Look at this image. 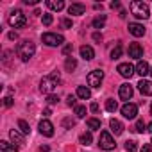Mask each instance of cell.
Listing matches in <instances>:
<instances>
[{
  "label": "cell",
  "instance_id": "1",
  "mask_svg": "<svg viewBox=\"0 0 152 152\" xmlns=\"http://www.w3.org/2000/svg\"><path fill=\"white\" fill-rule=\"evenodd\" d=\"M61 83V75L57 72H52L48 77H43L41 83H39V91L45 93V95H52V90Z\"/></svg>",
  "mask_w": 152,
  "mask_h": 152
},
{
  "label": "cell",
  "instance_id": "2",
  "mask_svg": "<svg viewBox=\"0 0 152 152\" xmlns=\"http://www.w3.org/2000/svg\"><path fill=\"white\" fill-rule=\"evenodd\" d=\"M34 52H36V47H34V43L29 41V39H23V41L18 43V47H16V54H18V57H20L22 61H29V59L34 56Z\"/></svg>",
  "mask_w": 152,
  "mask_h": 152
},
{
  "label": "cell",
  "instance_id": "3",
  "mask_svg": "<svg viewBox=\"0 0 152 152\" xmlns=\"http://www.w3.org/2000/svg\"><path fill=\"white\" fill-rule=\"evenodd\" d=\"M131 13L140 18V20H147L150 16V9L145 2H141V0H132L131 2Z\"/></svg>",
  "mask_w": 152,
  "mask_h": 152
},
{
  "label": "cell",
  "instance_id": "4",
  "mask_svg": "<svg viewBox=\"0 0 152 152\" xmlns=\"http://www.w3.org/2000/svg\"><path fill=\"white\" fill-rule=\"evenodd\" d=\"M7 22H9L11 27H15V29H22V27H25V23H27V16H25V13H23L22 9H15V11L9 13Z\"/></svg>",
  "mask_w": 152,
  "mask_h": 152
},
{
  "label": "cell",
  "instance_id": "5",
  "mask_svg": "<svg viewBox=\"0 0 152 152\" xmlns=\"http://www.w3.org/2000/svg\"><path fill=\"white\" fill-rule=\"evenodd\" d=\"M41 41L48 47H59L64 43V38H63V34H57V32H45L41 36Z\"/></svg>",
  "mask_w": 152,
  "mask_h": 152
},
{
  "label": "cell",
  "instance_id": "6",
  "mask_svg": "<svg viewBox=\"0 0 152 152\" xmlns=\"http://www.w3.org/2000/svg\"><path fill=\"white\" fill-rule=\"evenodd\" d=\"M99 147H100L102 150H113V148L116 147L113 136H111L107 131H102V132H100V136H99Z\"/></svg>",
  "mask_w": 152,
  "mask_h": 152
},
{
  "label": "cell",
  "instance_id": "7",
  "mask_svg": "<svg viewBox=\"0 0 152 152\" xmlns=\"http://www.w3.org/2000/svg\"><path fill=\"white\" fill-rule=\"evenodd\" d=\"M102 81H104V72H102V70H93V72H90V75H88V86H91V88H100Z\"/></svg>",
  "mask_w": 152,
  "mask_h": 152
},
{
  "label": "cell",
  "instance_id": "8",
  "mask_svg": "<svg viewBox=\"0 0 152 152\" xmlns=\"http://www.w3.org/2000/svg\"><path fill=\"white\" fill-rule=\"evenodd\" d=\"M122 115H124L127 120L136 118V115H138V106H136V104H131V102L124 104V106H122Z\"/></svg>",
  "mask_w": 152,
  "mask_h": 152
},
{
  "label": "cell",
  "instance_id": "9",
  "mask_svg": "<svg viewBox=\"0 0 152 152\" xmlns=\"http://www.w3.org/2000/svg\"><path fill=\"white\" fill-rule=\"evenodd\" d=\"M116 70H118V73L122 75V77H125V79H131V77H132V73H134V70H136V68H134L132 64H129V63H120Z\"/></svg>",
  "mask_w": 152,
  "mask_h": 152
},
{
  "label": "cell",
  "instance_id": "10",
  "mask_svg": "<svg viewBox=\"0 0 152 152\" xmlns=\"http://www.w3.org/2000/svg\"><path fill=\"white\" fill-rule=\"evenodd\" d=\"M38 129H39V132H41L43 136H47V138L54 136V125H52V122H48V120H41L39 125H38Z\"/></svg>",
  "mask_w": 152,
  "mask_h": 152
},
{
  "label": "cell",
  "instance_id": "11",
  "mask_svg": "<svg viewBox=\"0 0 152 152\" xmlns=\"http://www.w3.org/2000/svg\"><path fill=\"white\" fill-rule=\"evenodd\" d=\"M127 52H129V57H132V59H140V57L143 56V47H141L140 43H131Z\"/></svg>",
  "mask_w": 152,
  "mask_h": 152
},
{
  "label": "cell",
  "instance_id": "12",
  "mask_svg": "<svg viewBox=\"0 0 152 152\" xmlns=\"http://www.w3.org/2000/svg\"><path fill=\"white\" fill-rule=\"evenodd\" d=\"M129 32H131L132 36H136V38H141V36L145 34V27H143L141 23L132 22V23H129Z\"/></svg>",
  "mask_w": 152,
  "mask_h": 152
},
{
  "label": "cell",
  "instance_id": "13",
  "mask_svg": "<svg viewBox=\"0 0 152 152\" xmlns=\"http://www.w3.org/2000/svg\"><path fill=\"white\" fill-rule=\"evenodd\" d=\"M118 95H120L122 100H131V97H132V86L131 84H122L120 90H118Z\"/></svg>",
  "mask_w": 152,
  "mask_h": 152
},
{
  "label": "cell",
  "instance_id": "14",
  "mask_svg": "<svg viewBox=\"0 0 152 152\" xmlns=\"http://www.w3.org/2000/svg\"><path fill=\"white\" fill-rule=\"evenodd\" d=\"M84 13H86L84 4H72L68 7V15H72V16H79V15H84Z\"/></svg>",
  "mask_w": 152,
  "mask_h": 152
},
{
  "label": "cell",
  "instance_id": "15",
  "mask_svg": "<svg viewBox=\"0 0 152 152\" xmlns=\"http://www.w3.org/2000/svg\"><path fill=\"white\" fill-rule=\"evenodd\" d=\"M138 90L141 91V95H152V81L141 79V81L138 83Z\"/></svg>",
  "mask_w": 152,
  "mask_h": 152
},
{
  "label": "cell",
  "instance_id": "16",
  "mask_svg": "<svg viewBox=\"0 0 152 152\" xmlns=\"http://www.w3.org/2000/svg\"><path fill=\"white\" fill-rule=\"evenodd\" d=\"M9 138H11V141H13V143H16L18 147L25 143V138H23V134H22L20 131H16V129L9 131Z\"/></svg>",
  "mask_w": 152,
  "mask_h": 152
},
{
  "label": "cell",
  "instance_id": "17",
  "mask_svg": "<svg viewBox=\"0 0 152 152\" xmlns=\"http://www.w3.org/2000/svg\"><path fill=\"white\" fill-rule=\"evenodd\" d=\"M81 57L86 59V61H91V59L95 57V50H93L90 45H83V47H81Z\"/></svg>",
  "mask_w": 152,
  "mask_h": 152
},
{
  "label": "cell",
  "instance_id": "18",
  "mask_svg": "<svg viewBox=\"0 0 152 152\" xmlns=\"http://www.w3.org/2000/svg\"><path fill=\"white\" fill-rule=\"evenodd\" d=\"M109 127H111V132H115L116 136L124 132V124L120 120H116V118H111L109 120Z\"/></svg>",
  "mask_w": 152,
  "mask_h": 152
},
{
  "label": "cell",
  "instance_id": "19",
  "mask_svg": "<svg viewBox=\"0 0 152 152\" xmlns=\"http://www.w3.org/2000/svg\"><path fill=\"white\" fill-rule=\"evenodd\" d=\"M136 73L141 75V77L148 75V73H150V66H148V63H147V61H140V63L136 64Z\"/></svg>",
  "mask_w": 152,
  "mask_h": 152
},
{
  "label": "cell",
  "instance_id": "20",
  "mask_svg": "<svg viewBox=\"0 0 152 152\" xmlns=\"http://www.w3.org/2000/svg\"><path fill=\"white\" fill-rule=\"evenodd\" d=\"M0 152H18V145L9 141H0Z\"/></svg>",
  "mask_w": 152,
  "mask_h": 152
},
{
  "label": "cell",
  "instance_id": "21",
  "mask_svg": "<svg viewBox=\"0 0 152 152\" xmlns=\"http://www.w3.org/2000/svg\"><path fill=\"white\" fill-rule=\"evenodd\" d=\"M47 6H48V9H52V11H63V9H64V2H63V0H48Z\"/></svg>",
  "mask_w": 152,
  "mask_h": 152
},
{
  "label": "cell",
  "instance_id": "22",
  "mask_svg": "<svg viewBox=\"0 0 152 152\" xmlns=\"http://www.w3.org/2000/svg\"><path fill=\"white\" fill-rule=\"evenodd\" d=\"M77 97H79V99H84V100H88V99L91 97V91H90V88H86V86H79V88H77Z\"/></svg>",
  "mask_w": 152,
  "mask_h": 152
},
{
  "label": "cell",
  "instance_id": "23",
  "mask_svg": "<svg viewBox=\"0 0 152 152\" xmlns=\"http://www.w3.org/2000/svg\"><path fill=\"white\" fill-rule=\"evenodd\" d=\"M104 23H106V15H99L95 20H93V29H102L104 27Z\"/></svg>",
  "mask_w": 152,
  "mask_h": 152
},
{
  "label": "cell",
  "instance_id": "24",
  "mask_svg": "<svg viewBox=\"0 0 152 152\" xmlns=\"http://www.w3.org/2000/svg\"><path fill=\"white\" fill-rule=\"evenodd\" d=\"M18 129L22 134H31V125L25 120H18Z\"/></svg>",
  "mask_w": 152,
  "mask_h": 152
},
{
  "label": "cell",
  "instance_id": "25",
  "mask_svg": "<svg viewBox=\"0 0 152 152\" xmlns=\"http://www.w3.org/2000/svg\"><path fill=\"white\" fill-rule=\"evenodd\" d=\"M64 68H66L68 72H73L75 68H77V61H75L73 57H66V61H64Z\"/></svg>",
  "mask_w": 152,
  "mask_h": 152
},
{
  "label": "cell",
  "instance_id": "26",
  "mask_svg": "<svg viewBox=\"0 0 152 152\" xmlns=\"http://www.w3.org/2000/svg\"><path fill=\"white\" fill-rule=\"evenodd\" d=\"M106 109H107L109 113H115V111L118 109V104H116V100H115V99H107V100H106Z\"/></svg>",
  "mask_w": 152,
  "mask_h": 152
},
{
  "label": "cell",
  "instance_id": "27",
  "mask_svg": "<svg viewBox=\"0 0 152 152\" xmlns=\"http://www.w3.org/2000/svg\"><path fill=\"white\" fill-rule=\"evenodd\" d=\"M86 124H88V127H90L91 131L100 129V120H99V118H88V120H86Z\"/></svg>",
  "mask_w": 152,
  "mask_h": 152
},
{
  "label": "cell",
  "instance_id": "28",
  "mask_svg": "<svg viewBox=\"0 0 152 152\" xmlns=\"http://www.w3.org/2000/svg\"><path fill=\"white\" fill-rule=\"evenodd\" d=\"M91 140H93V138H91V132H83L81 138H79V141H81L83 145H86V147L91 145Z\"/></svg>",
  "mask_w": 152,
  "mask_h": 152
},
{
  "label": "cell",
  "instance_id": "29",
  "mask_svg": "<svg viewBox=\"0 0 152 152\" xmlns=\"http://www.w3.org/2000/svg\"><path fill=\"white\" fill-rule=\"evenodd\" d=\"M125 150H127V152H136V150H138V143H136L134 140H127V141H125Z\"/></svg>",
  "mask_w": 152,
  "mask_h": 152
},
{
  "label": "cell",
  "instance_id": "30",
  "mask_svg": "<svg viewBox=\"0 0 152 152\" xmlns=\"http://www.w3.org/2000/svg\"><path fill=\"white\" fill-rule=\"evenodd\" d=\"M122 56V45H116L113 50H111V59H118Z\"/></svg>",
  "mask_w": 152,
  "mask_h": 152
},
{
  "label": "cell",
  "instance_id": "31",
  "mask_svg": "<svg viewBox=\"0 0 152 152\" xmlns=\"http://www.w3.org/2000/svg\"><path fill=\"white\" fill-rule=\"evenodd\" d=\"M145 127H147V125H145L143 120H136V124H134V131H136V132H143V131H147Z\"/></svg>",
  "mask_w": 152,
  "mask_h": 152
},
{
  "label": "cell",
  "instance_id": "32",
  "mask_svg": "<svg viewBox=\"0 0 152 152\" xmlns=\"http://www.w3.org/2000/svg\"><path fill=\"white\" fill-rule=\"evenodd\" d=\"M75 116H77V118H84L86 116V107L84 106H77V107H75Z\"/></svg>",
  "mask_w": 152,
  "mask_h": 152
},
{
  "label": "cell",
  "instance_id": "33",
  "mask_svg": "<svg viewBox=\"0 0 152 152\" xmlns=\"http://www.w3.org/2000/svg\"><path fill=\"white\" fill-rule=\"evenodd\" d=\"M41 22H43V25H50V23L54 22V16L48 15V13H45V15L41 16Z\"/></svg>",
  "mask_w": 152,
  "mask_h": 152
},
{
  "label": "cell",
  "instance_id": "34",
  "mask_svg": "<svg viewBox=\"0 0 152 152\" xmlns=\"http://www.w3.org/2000/svg\"><path fill=\"white\" fill-rule=\"evenodd\" d=\"M73 125H75V120H72V118H64L63 120V127L64 129H72Z\"/></svg>",
  "mask_w": 152,
  "mask_h": 152
},
{
  "label": "cell",
  "instance_id": "35",
  "mask_svg": "<svg viewBox=\"0 0 152 152\" xmlns=\"http://www.w3.org/2000/svg\"><path fill=\"white\" fill-rule=\"evenodd\" d=\"M57 102H59V97H57V95H48V97H47V104L54 106V104H57Z\"/></svg>",
  "mask_w": 152,
  "mask_h": 152
},
{
  "label": "cell",
  "instance_id": "36",
  "mask_svg": "<svg viewBox=\"0 0 152 152\" xmlns=\"http://www.w3.org/2000/svg\"><path fill=\"white\" fill-rule=\"evenodd\" d=\"M66 104H68V106H72V107H77V100H75V97H73V95H68Z\"/></svg>",
  "mask_w": 152,
  "mask_h": 152
},
{
  "label": "cell",
  "instance_id": "37",
  "mask_svg": "<svg viewBox=\"0 0 152 152\" xmlns=\"http://www.w3.org/2000/svg\"><path fill=\"white\" fill-rule=\"evenodd\" d=\"M140 152H152V145H150V143H145V145L140 148Z\"/></svg>",
  "mask_w": 152,
  "mask_h": 152
},
{
  "label": "cell",
  "instance_id": "38",
  "mask_svg": "<svg viewBox=\"0 0 152 152\" xmlns=\"http://www.w3.org/2000/svg\"><path fill=\"white\" fill-rule=\"evenodd\" d=\"M13 104H15V102H13L11 97H6V99H4V106H6V107H11Z\"/></svg>",
  "mask_w": 152,
  "mask_h": 152
},
{
  "label": "cell",
  "instance_id": "39",
  "mask_svg": "<svg viewBox=\"0 0 152 152\" xmlns=\"http://www.w3.org/2000/svg\"><path fill=\"white\" fill-rule=\"evenodd\" d=\"M72 50H73V47H72V45H66V47L63 48V54L68 56V54H72Z\"/></svg>",
  "mask_w": 152,
  "mask_h": 152
},
{
  "label": "cell",
  "instance_id": "40",
  "mask_svg": "<svg viewBox=\"0 0 152 152\" xmlns=\"http://www.w3.org/2000/svg\"><path fill=\"white\" fill-rule=\"evenodd\" d=\"M90 109H91V113H97V111H99V104H97V102H91Z\"/></svg>",
  "mask_w": 152,
  "mask_h": 152
},
{
  "label": "cell",
  "instance_id": "41",
  "mask_svg": "<svg viewBox=\"0 0 152 152\" xmlns=\"http://www.w3.org/2000/svg\"><path fill=\"white\" fill-rule=\"evenodd\" d=\"M63 25H64L66 29H70V27H72V20H68V18H64V20H63Z\"/></svg>",
  "mask_w": 152,
  "mask_h": 152
},
{
  "label": "cell",
  "instance_id": "42",
  "mask_svg": "<svg viewBox=\"0 0 152 152\" xmlns=\"http://www.w3.org/2000/svg\"><path fill=\"white\" fill-rule=\"evenodd\" d=\"M120 7H122L120 2H111V9H120Z\"/></svg>",
  "mask_w": 152,
  "mask_h": 152
},
{
  "label": "cell",
  "instance_id": "43",
  "mask_svg": "<svg viewBox=\"0 0 152 152\" xmlns=\"http://www.w3.org/2000/svg\"><path fill=\"white\" fill-rule=\"evenodd\" d=\"M38 2V0H23V4H31V6H34Z\"/></svg>",
  "mask_w": 152,
  "mask_h": 152
},
{
  "label": "cell",
  "instance_id": "44",
  "mask_svg": "<svg viewBox=\"0 0 152 152\" xmlns=\"http://www.w3.org/2000/svg\"><path fill=\"white\" fill-rule=\"evenodd\" d=\"M39 152H48V147H47V145H43V147H39Z\"/></svg>",
  "mask_w": 152,
  "mask_h": 152
},
{
  "label": "cell",
  "instance_id": "45",
  "mask_svg": "<svg viewBox=\"0 0 152 152\" xmlns=\"http://www.w3.org/2000/svg\"><path fill=\"white\" fill-rule=\"evenodd\" d=\"M9 39H16V32H9Z\"/></svg>",
  "mask_w": 152,
  "mask_h": 152
},
{
  "label": "cell",
  "instance_id": "46",
  "mask_svg": "<svg viewBox=\"0 0 152 152\" xmlns=\"http://www.w3.org/2000/svg\"><path fill=\"white\" fill-rule=\"evenodd\" d=\"M147 131H148V132H152V122H150V124L147 125Z\"/></svg>",
  "mask_w": 152,
  "mask_h": 152
},
{
  "label": "cell",
  "instance_id": "47",
  "mask_svg": "<svg viewBox=\"0 0 152 152\" xmlns=\"http://www.w3.org/2000/svg\"><path fill=\"white\" fill-rule=\"evenodd\" d=\"M150 115H152V104H150Z\"/></svg>",
  "mask_w": 152,
  "mask_h": 152
},
{
  "label": "cell",
  "instance_id": "48",
  "mask_svg": "<svg viewBox=\"0 0 152 152\" xmlns=\"http://www.w3.org/2000/svg\"><path fill=\"white\" fill-rule=\"evenodd\" d=\"M150 75H152V68H150Z\"/></svg>",
  "mask_w": 152,
  "mask_h": 152
},
{
  "label": "cell",
  "instance_id": "49",
  "mask_svg": "<svg viewBox=\"0 0 152 152\" xmlns=\"http://www.w3.org/2000/svg\"><path fill=\"white\" fill-rule=\"evenodd\" d=\"M150 143H152V141H150Z\"/></svg>",
  "mask_w": 152,
  "mask_h": 152
}]
</instances>
